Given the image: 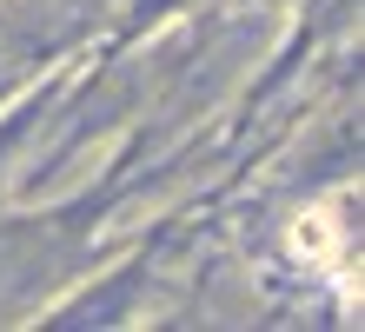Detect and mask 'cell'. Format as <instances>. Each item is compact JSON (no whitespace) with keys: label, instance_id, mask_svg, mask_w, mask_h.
I'll list each match as a JSON object with an SVG mask.
<instances>
[{"label":"cell","instance_id":"obj_1","mask_svg":"<svg viewBox=\"0 0 365 332\" xmlns=\"http://www.w3.org/2000/svg\"><path fill=\"white\" fill-rule=\"evenodd\" d=\"M292 246H299V259H319L326 273L346 286V266H339V253H346V239L332 233V206H319L312 219H299V233H292Z\"/></svg>","mask_w":365,"mask_h":332}]
</instances>
